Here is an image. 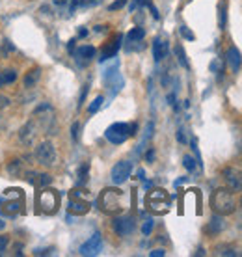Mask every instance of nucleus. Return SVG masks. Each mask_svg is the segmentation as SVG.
Wrapping results in <instances>:
<instances>
[{"mask_svg": "<svg viewBox=\"0 0 242 257\" xmlns=\"http://www.w3.org/2000/svg\"><path fill=\"white\" fill-rule=\"evenodd\" d=\"M168 103L175 107V93H170V95H168Z\"/></svg>", "mask_w": 242, "mask_h": 257, "instance_id": "obj_41", "label": "nucleus"}, {"mask_svg": "<svg viewBox=\"0 0 242 257\" xmlns=\"http://www.w3.org/2000/svg\"><path fill=\"white\" fill-rule=\"evenodd\" d=\"M4 49H6V50H15V47L11 45V41H8V39H6V41H4Z\"/></svg>", "mask_w": 242, "mask_h": 257, "instance_id": "obj_43", "label": "nucleus"}, {"mask_svg": "<svg viewBox=\"0 0 242 257\" xmlns=\"http://www.w3.org/2000/svg\"><path fill=\"white\" fill-rule=\"evenodd\" d=\"M184 181H188V177H181V179H177L175 186H177V184H181V183H184Z\"/></svg>", "mask_w": 242, "mask_h": 257, "instance_id": "obj_47", "label": "nucleus"}, {"mask_svg": "<svg viewBox=\"0 0 242 257\" xmlns=\"http://www.w3.org/2000/svg\"><path fill=\"white\" fill-rule=\"evenodd\" d=\"M4 227H6V224H4V222H2V220H0V231H2V229H4Z\"/></svg>", "mask_w": 242, "mask_h": 257, "instance_id": "obj_50", "label": "nucleus"}, {"mask_svg": "<svg viewBox=\"0 0 242 257\" xmlns=\"http://www.w3.org/2000/svg\"><path fill=\"white\" fill-rule=\"evenodd\" d=\"M177 140L181 142V144H186V136H184L183 129H179V131H177Z\"/></svg>", "mask_w": 242, "mask_h": 257, "instance_id": "obj_37", "label": "nucleus"}, {"mask_svg": "<svg viewBox=\"0 0 242 257\" xmlns=\"http://www.w3.org/2000/svg\"><path fill=\"white\" fill-rule=\"evenodd\" d=\"M8 174L13 175V177L23 175V162H21V160H11L8 164Z\"/></svg>", "mask_w": 242, "mask_h": 257, "instance_id": "obj_22", "label": "nucleus"}, {"mask_svg": "<svg viewBox=\"0 0 242 257\" xmlns=\"http://www.w3.org/2000/svg\"><path fill=\"white\" fill-rule=\"evenodd\" d=\"M123 6H127V0H116V2H112L108 6L110 11H116V9H121Z\"/></svg>", "mask_w": 242, "mask_h": 257, "instance_id": "obj_31", "label": "nucleus"}, {"mask_svg": "<svg viewBox=\"0 0 242 257\" xmlns=\"http://www.w3.org/2000/svg\"><path fill=\"white\" fill-rule=\"evenodd\" d=\"M35 158H37V162L45 168L54 166L56 160H58V151L54 147V144L49 140L41 142V144L35 147Z\"/></svg>", "mask_w": 242, "mask_h": 257, "instance_id": "obj_4", "label": "nucleus"}, {"mask_svg": "<svg viewBox=\"0 0 242 257\" xmlns=\"http://www.w3.org/2000/svg\"><path fill=\"white\" fill-rule=\"evenodd\" d=\"M112 229L119 235V237H127V235H131V233L136 229V222H134L133 216H117L112 220Z\"/></svg>", "mask_w": 242, "mask_h": 257, "instance_id": "obj_8", "label": "nucleus"}, {"mask_svg": "<svg viewBox=\"0 0 242 257\" xmlns=\"http://www.w3.org/2000/svg\"><path fill=\"white\" fill-rule=\"evenodd\" d=\"M56 4H66V2H69V0H54Z\"/></svg>", "mask_w": 242, "mask_h": 257, "instance_id": "obj_49", "label": "nucleus"}, {"mask_svg": "<svg viewBox=\"0 0 242 257\" xmlns=\"http://www.w3.org/2000/svg\"><path fill=\"white\" fill-rule=\"evenodd\" d=\"M15 80H17L15 69H4V71H0V86H4V84H13Z\"/></svg>", "mask_w": 242, "mask_h": 257, "instance_id": "obj_20", "label": "nucleus"}, {"mask_svg": "<svg viewBox=\"0 0 242 257\" xmlns=\"http://www.w3.org/2000/svg\"><path fill=\"white\" fill-rule=\"evenodd\" d=\"M86 36H88V30L80 26V28H78V37H86Z\"/></svg>", "mask_w": 242, "mask_h": 257, "instance_id": "obj_44", "label": "nucleus"}, {"mask_svg": "<svg viewBox=\"0 0 242 257\" xmlns=\"http://www.w3.org/2000/svg\"><path fill=\"white\" fill-rule=\"evenodd\" d=\"M39 76H41V69L39 67H34V69H30L28 73L25 75V88H34L35 84L39 82Z\"/></svg>", "mask_w": 242, "mask_h": 257, "instance_id": "obj_18", "label": "nucleus"}, {"mask_svg": "<svg viewBox=\"0 0 242 257\" xmlns=\"http://www.w3.org/2000/svg\"><path fill=\"white\" fill-rule=\"evenodd\" d=\"M35 134H37V125L35 121H28L26 125H23V129L19 131V138L23 144L26 146H32L34 140H35Z\"/></svg>", "mask_w": 242, "mask_h": 257, "instance_id": "obj_11", "label": "nucleus"}, {"mask_svg": "<svg viewBox=\"0 0 242 257\" xmlns=\"http://www.w3.org/2000/svg\"><path fill=\"white\" fill-rule=\"evenodd\" d=\"M138 6H149L151 4V0H134Z\"/></svg>", "mask_w": 242, "mask_h": 257, "instance_id": "obj_42", "label": "nucleus"}, {"mask_svg": "<svg viewBox=\"0 0 242 257\" xmlns=\"http://www.w3.org/2000/svg\"><path fill=\"white\" fill-rule=\"evenodd\" d=\"M78 127H80V125H78V121H75V123L71 125V138H73V140H78Z\"/></svg>", "mask_w": 242, "mask_h": 257, "instance_id": "obj_32", "label": "nucleus"}, {"mask_svg": "<svg viewBox=\"0 0 242 257\" xmlns=\"http://www.w3.org/2000/svg\"><path fill=\"white\" fill-rule=\"evenodd\" d=\"M149 256L151 257H162V256H166V252H164V250H153V252H149Z\"/></svg>", "mask_w": 242, "mask_h": 257, "instance_id": "obj_39", "label": "nucleus"}, {"mask_svg": "<svg viewBox=\"0 0 242 257\" xmlns=\"http://www.w3.org/2000/svg\"><path fill=\"white\" fill-rule=\"evenodd\" d=\"M241 203H242V199H241Z\"/></svg>", "mask_w": 242, "mask_h": 257, "instance_id": "obj_51", "label": "nucleus"}, {"mask_svg": "<svg viewBox=\"0 0 242 257\" xmlns=\"http://www.w3.org/2000/svg\"><path fill=\"white\" fill-rule=\"evenodd\" d=\"M95 54H97V50L92 45H82L75 50V58L78 64H88L90 60L95 58Z\"/></svg>", "mask_w": 242, "mask_h": 257, "instance_id": "obj_15", "label": "nucleus"}, {"mask_svg": "<svg viewBox=\"0 0 242 257\" xmlns=\"http://www.w3.org/2000/svg\"><path fill=\"white\" fill-rule=\"evenodd\" d=\"M121 39H123V36H121V34H117L116 39H114V41H110L108 45H106V47L103 49L99 62H104V60L114 58V56L117 54V50H119V47H121Z\"/></svg>", "mask_w": 242, "mask_h": 257, "instance_id": "obj_13", "label": "nucleus"}, {"mask_svg": "<svg viewBox=\"0 0 242 257\" xmlns=\"http://www.w3.org/2000/svg\"><path fill=\"white\" fill-rule=\"evenodd\" d=\"M136 131H138V125L133 123L131 125V136H136Z\"/></svg>", "mask_w": 242, "mask_h": 257, "instance_id": "obj_45", "label": "nucleus"}, {"mask_svg": "<svg viewBox=\"0 0 242 257\" xmlns=\"http://www.w3.org/2000/svg\"><path fill=\"white\" fill-rule=\"evenodd\" d=\"M9 105H11L9 97H6V95H2V93H0V108H8Z\"/></svg>", "mask_w": 242, "mask_h": 257, "instance_id": "obj_35", "label": "nucleus"}, {"mask_svg": "<svg viewBox=\"0 0 242 257\" xmlns=\"http://www.w3.org/2000/svg\"><path fill=\"white\" fill-rule=\"evenodd\" d=\"M145 160H147V162H153V160H155V149H153V147L145 153Z\"/></svg>", "mask_w": 242, "mask_h": 257, "instance_id": "obj_38", "label": "nucleus"}, {"mask_svg": "<svg viewBox=\"0 0 242 257\" xmlns=\"http://www.w3.org/2000/svg\"><path fill=\"white\" fill-rule=\"evenodd\" d=\"M179 32H181V36H183L184 39H188V41H194V39H196V36H194V32L188 30V26H181Z\"/></svg>", "mask_w": 242, "mask_h": 257, "instance_id": "obj_28", "label": "nucleus"}, {"mask_svg": "<svg viewBox=\"0 0 242 257\" xmlns=\"http://www.w3.org/2000/svg\"><path fill=\"white\" fill-rule=\"evenodd\" d=\"M235 207H237V203H235L233 190H229V188H216V190L212 192V196H210V209L216 215L222 216L233 215Z\"/></svg>", "mask_w": 242, "mask_h": 257, "instance_id": "obj_2", "label": "nucleus"}, {"mask_svg": "<svg viewBox=\"0 0 242 257\" xmlns=\"http://www.w3.org/2000/svg\"><path fill=\"white\" fill-rule=\"evenodd\" d=\"M224 229H226V220H224V216L222 215L212 216V218H210V222L207 224V227H205V231L209 233V235H212V237L220 235Z\"/></svg>", "mask_w": 242, "mask_h": 257, "instance_id": "obj_14", "label": "nucleus"}, {"mask_svg": "<svg viewBox=\"0 0 242 257\" xmlns=\"http://www.w3.org/2000/svg\"><path fill=\"white\" fill-rule=\"evenodd\" d=\"M88 90H90V84H86L82 88V93H80V107H82V103L86 101V95H88Z\"/></svg>", "mask_w": 242, "mask_h": 257, "instance_id": "obj_36", "label": "nucleus"}, {"mask_svg": "<svg viewBox=\"0 0 242 257\" xmlns=\"http://www.w3.org/2000/svg\"><path fill=\"white\" fill-rule=\"evenodd\" d=\"M67 49L73 52V49H75V39H71V41H69V45H67Z\"/></svg>", "mask_w": 242, "mask_h": 257, "instance_id": "obj_46", "label": "nucleus"}, {"mask_svg": "<svg viewBox=\"0 0 242 257\" xmlns=\"http://www.w3.org/2000/svg\"><path fill=\"white\" fill-rule=\"evenodd\" d=\"M168 50H170V45H168V41L160 39V37H157V39L153 41V56H155V60H157V62H160V60L166 58Z\"/></svg>", "mask_w": 242, "mask_h": 257, "instance_id": "obj_17", "label": "nucleus"}, {"mask_svg": "<svg viewBox=\"0 0 242 257\" xmlns=\"http://www.w3.org/2000/svg\"><path fill=\"white\" fill-rule=\"evenodd\" d=\"M104 138L108 142H112V144H116V146L123 144V142H127V138H131V125L123 123V121L112 123L104 131Z\"/></svg>", "mask_w": 242, "mask_h": 257, "instance_id": "obj_5", "label": "nucleus"}, {"mask_svg": "<svg viewBox=\"0 0 242 257\" xmlns=\"http://www.w3.org/2000/svg\"><path fill=\"white\" fill-rule=\"evenodd\" d=\"M183 166L188 170V172H196V168H198V160L190 155H184L183 157Z\"/></svg>", "mask_w": 242, "mask_h": 257, "instance_id": "obj_26", "label": "nucleus"}, {"mask_svg": "<svg viewBox=\"0 0 242 257\" xmlns=\"http://www.w3.org/2000/svg\"><path fill=\"white\" fill-rule=\"evenodd\" d=\"M149 8H151V13H153V17H155V19H159V17H160L159 9L155 8V6H153V4H149Z\"/></svg>", "mask_w": 242, "mask_h": 257, "instance_id": "obj_40", "label": "nucleus"}, {"mask_svg": "<svg viewBox=\"0 0 242 257\" xmlns=\"http://www.w3.org/2000/svg\"><path fill=\"white\" fill-rule=\"evenodd\" d=\"M39 179H37V184L39 186H47V184H50L52 183V177H50L49 174H41V175H37Z\"/></svg>", "mask_w": 242, "mask_h": 257, "instance_id": "obj_30", "label": "nucleus"}, {"mask_svg": "<svg viewBox=\"0 0 242 257\" xmlns=\"http://www.w3.org/2000/svg\"><path fill=\"white\" fill-rule=\"evenodd\" d=\"M101 211L106 215H117L127 207V194L119 188H104L99 196Z\"/></svg>", "mask_w": 242, "mask_h": 257, "instance_id": "obj_1", "label": "nucleus"}, {"mask_svg": "<svg viewBox=\"0 0 242 257\" xmlns=\"http://www.w3.org/2000/svg\"><path fill=\"white\" fill-rule=\"evenodd\" d=\"M88 174H90V162H84L82 166L78 168V184H84L88 181Z\"/></svg>", "mask_w": 242, "mask_h": 257, "instance_id": "obj_25", "label": "nucleus"}, {"mask_svg": "<svg viewBox=\"0 0 242 257\" xmlns=\"http://www.w3.org/2000/svg\"><path fill=\"white\" fill-rule=\"evenodd\" d=\"M153 225H155L153 218H147V220L143 222V225H142V233H143V235H151V231H153Z\"/></svg>", "mask_w": 242, "mask_h": 257, "instance_id": "obj_29", "label": "nucleus"}, {"mask_svg": "<svg viewBox=\"0 0 242 257\" xmlns=\"http://www.w3.org/2000/svg\"><path fill=\"white\" fill-rule=\"evenodd\" d=\"M222 177L226 179L227 188L233 192H241L242 190V175L235 170V168H224L222 172Z\"/></svg>", "mask_w": 242, "mask_h": 257, "instance_id": "obj_9", "label": "nucleus"}, {"mask_svg": "<svg viewBox=\"0 0 242 257\" xmlns=\"http://www.w3.org/2000/svg\"><path fill=\"white\" fill-rule=\"evenodd\" d=\"M210 71H214V73H224V69L220 66V60H214V62L210 64Z\"/></svg>", "mask_w": 242, "mask_h": 257, "instance_id": "obj_34", "label": "nucleus"}, {"mask_svg": "<svg viewBox=\"0 0 242 257\" xmlns=\"http://www.w3.org/2000/svg\"><path fill=\"white\" fill-rule=\"evenodd\" d=\"M103 248V239L99 233H93L92 239L80 246V256H97Z\"/></svg>", "mask_w": 242, "mask_h": 257, "instance_id": "obj_10", "label": "nucleus"}, {"mask_svg": "<svg viewBox=\"0 0 242 257\" xmlns=\"http://www.w3.org/2000/svg\"><path fill=\"white\" fill-rule=\"evenodd\" d=\"M21 207H23V201H21V199H17V201H8L4 213H6V215H15V213L21 211Z\"/></svg>", "mask_w": 242, "mask_h": 257, "instance_id": "obj_23", "label": "nucleus"}, {"mask_svg": "<svg viewBox=\"0 0 242 257\" xmlns=\"http://www.w3.org/2000/svg\"><path fill=\"white\" fill-rule=\"evenodd\" d=\"M175 56L177 60H179V64L184 67V69H188V58H186V54H184V49H183V45H177L175 47Z\"/></svg>", "mask_w": 242, "mask_h": 257, "instance_id": "obj_24", "label": "nucleus"}, {"mask_svg": "<svg viewBox=\"0 0 242 257\" xmlns=\"http://www.w3.org/2000/svg\"><path fill=\"white\" fill-rule=\"evenodd\" d=\"M103 103H104V97H103V95H99V97H95L92 105L88 107V112H90V114H95V112H97V110H99V108L103 107Z\"/></svg>", "mask_w": 242, "mask_h": 257, "instance_id": "obj_27", "label": "nucleus"}, {"mask_svg": "<svg viewBox=\"0 0 242 257\" xmlns=\"http://www.w3.org/2000/svg\"><path fill=\"white\" fill-rule=\"evenodd\" d=\"M131 174H133V162H129V160H119L116 166L112 168L110 177H112V183H114V184H123V183L131 177Z\"/></svg>", "mask_w": 242, "mask_h": 257, "instance_id": "obj_7", "label": "nucleus"}, {"mask_svg": "<svg viewBox=\"0 0 242 257\" xmlns=\"http://www.w3.org/2000/svg\"><path fill=\"white\" fill-rule=\"evenodd\" d=\"M145 203H147L151 213H155V215H166L168 211H170V205H172V198H170V194L166 190L155 188V190H151L147 194Z\"/></svg>", "mask_w": 242, "mask_h": 257, "instance_id": "obj_3", "label": "nucleus"}, {"mask_svg": "<svg viewBox=\"0 0 242 257\" xmlns=\"http://www.w3.org/2000/svg\"><path fill=\"white\" fill-rule=\"evenodd\" d=\"M227 25V0H222L218 6V26L220 30H224Z\"/></svg>", "mask_w": 242, "mask_h": 257, "instance_id": "obj_19", "label": "nucleus"}, {"mask_svg": "<svg viewBox=\"0 0 242 257\" xmlns=\"http://www.w3.org/2000/svg\"><path fill=\"white\" fill-rule=\"evenodd\" d=\"M8 244H9V239L8 237H0V256L6 252V248H8Z\"/></svg>", "mask_w": 242, "mask_h": 257, "instance_id": "obj_33", "label": "nucleus"}, {"mask_svg": "<svg viewBox=\"0 0 242 257\" xmlns=\"http://www.w3.org/2000/svg\"><path fill=\"white\" fill-rule=\"evenodd\" d=\"M226 62H227V66H229V69H231L233 73H237V71L241 69V66H242L241 50L237 49V47H229L227 52H226Z\"/></svg>", "mask_w": 242, "mask_h": 257, "instance_id": "obj_12", "label": "nucleus"}, {"mask_svg": "<svg viewBox=\"0 0 242 257\" xmlns=\"http://www.w3.org/2000/svg\"><path fill=\"white\" fill-rule=\"evenodd\" d=\"M35 201L39 203V207L45 215H54L60 207V194L56 190L47 188L39 194V198H35Z\"/></svg>", "mask_w": 242, "mask_h": 257, "instance_id": "obj_6", "label": "nucleus"}, {"mask_svg": "<svg viewBox=\"0 0 242 257\" xmlns=\"http://www.w3.org/2000/svg\"><path fill=\"white\" fill-rule=\"evenodd\" d=\"M143 37H145V30H143V28H140V26H134L133 30L127 34V39H129V41H133V43L142 41Z\"/></svg>", "mask_w": 242, "mask_h": 257, "instance_id": "obj_21", "label": "nucleus"}, {"mask_svg": "<svg viewBox=\"0 0 242 257\" xmlns=\"http://www.w3.org/2000/svg\"><path fill=\"white\" fill-rule=\"evenodd\" d=\"M90 211V203L84 201V199H78V196H73L71 201H69V213L73 215H86Z\"/></svg>", "mask_w": 242, "mask_h": 257, "instance_id": "obj_16", "label": "nucleus"}, {"mask_svg": "<svg viewBox=\"0 0 242 257\" xmlns=\"http://www.w3.org/2000/svg\"><path fill=\"white\" fill-rule=\"evenodd\" d=\"M143 175H145V172H143V170H138V177H140V179H143Z\"/></svg>", "mask_w": 242, "mask_h": 257, "instance_id": "obj_48", "label": "nucleus"}]
</instances>
